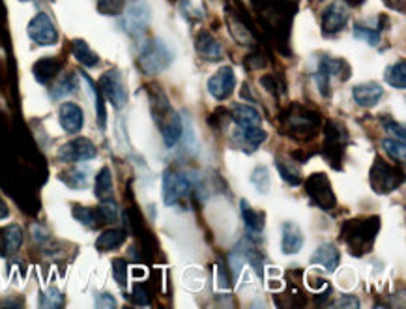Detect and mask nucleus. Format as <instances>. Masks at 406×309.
<instances>
[{"label": "nucleus", "instance_id": "obj_26", "mask_svg": "<svg viewBox=\"0 0 406 309\" xmlns=\"http://www.w3.org/2000/svg\"><path fill=\"white\" fill-rule=\"evenodd\" d=\"M72 53L75 60H77L79 64H82V66L94 67L99 64V57L88 47V43L84 40H73Z\"/></svg>", "mask_w": 406, "mask_h": 309}, {"label": "nucleus", "instance_id": "obj_43", "mask_svg": "<svg viewBox=\"0 0 406 309\" xmlns=\"http://www.w3.org/2000/svg\"><path fill=\"white\" fill-rule=\"evenodd\" d=\"M131 300H133L135 305H141V308H148L150 305V298H148V293H146V288L143 285H135L133 287V294H131Z\"/></svg>", "mask_w": 406, "mask_h": 309}, {"label": "nucleus", "instance_id": "obj_28", "mask_svg": "<svg viewBox=\"0 0 406 309\" xmlns=\"http://www.w3.org/2000/svg\"><path fill=\"white\" fill-rule=\"evenodd\" d=\"M384 79L390 87L399 88V90H405L406 88V62L397 60L395 64L386 67V73H384Z\"/></svg>", "mask_w": 406, "mask_h": 309}, {"label": "nucleus", "instance_id": "obj_30", "mask_svg": "<svg viewBox=\"0 0 406 309\" xmlns=\"http://www.w3.org/2000/svg\"><path fill=\"white\" fill-rule=\"evenodd\" d=\"M275 169H278V173L281 175V178H283L287 184L290 185L302 184V173H300V169L292 163V161L278 158V160H275Z\"/></svg>", "mask_w": 406, "mask_h": 309}, {"label": "nucleus", "instance_id": "obj_17", "mask_svg": "<svg viewBox=\"0 0 406 309\" xmlns=\"http://www.w3.org/2000/svg\"><path fill=\"white\" fill-rule=\"evenodd\" d=\"M304 247V232L296 223L285 222L281 227V251L285 255H296Z\"/></svg>", "mask_w": 406, "mask_h": 309}, {"label": "nucleus", "instance_id": "obj_11", "mask_svg": "<svg viewBox=\"0 0 406 309\" xmlns=\"http://www.w3.org/2000/svg\"><path fill=\"white\" fill-rule=\"evenodd\" d=\"M98 156V148L87 137H77L70 143L62 144L58 150V160L64 163H81V161H90Z\"/></svg>", "mask_w": 406, "mask_h": 309}, {"label": "nucleus", "instance_id": "obj_29", "mask_svg": "<svg viewBox=\"0 0 406 309\" xmlns=\"http://www.w3.org/2000/svg\"><path fill=\"white\" fill-rule=\"evenodd\" d=\"M81 75H82V79L87 81L88 88H90V92L94 94V102H96V114H98V116H96V120H98V126L102 129H105L107 128V111H105V102H103L102 92H99V88L96 87V82L88 77L87 73H81Z\"/></svg>", "mask_w": 406, "mask_h": 309}, {"label": "nucleus", "instance_id": "obj_46", "mask_svg": "<svg viewBox=\"0 0 406 309\" xmlns=\"http://www.w3.org/2000/svg\"><path fill=\"white\" fill-rule=\"evenodd\" d=\"M260 85L266 88L268 92L273 94V96H278V81H275L273 75H264V77H260Z\"/></svg>", "mask_w": 406, "mask_h": 309}, {"label": "nucleus", "instance_id": "obj_14", "mask_svg": "<svg viewBox=\"0 0 406 309\" xmlns=\"http://www.w3.org/2000/svg\"><path fill=\"white\" fill-rule=\"evenodd\" d=\"M350 17L349 6L343 0H334L322 13V31L324 34H337L346 26Z\"/></svg>", "mask_w": 406, "mask_h": 309}, {"label": "nucleus", "instance_id": "obj_3", "mask_svg": "<svg viewBox=\"0 0 406 309\" xmlns=\"http://www.w3.org/2000/svg\"><path fill=\"white\" fill-rule=\"evenodd\" d=\"M281 120H283L285 131L298 141L313 139L314 135L320 131V124H322V116L319 113L309 111L302 105L288 107V111L283 113Z\"/></svg>", "mask_w": 406, "mask_h": 309}, {"label": "nucleus", "instance_id": "obj_18", "mask_svg": "<svg viewBox=\"0 0 406 309\" xmlns=\"http://www.w3.org/2000/svg\"><path fill=\"white\" fill-rule=\"evenodd\" d=\"M309 263L313 264V266H322L326 272H335L341 263V251L334 244H322V246L311 255Z\"/></svg>", "mask_w": 406, "mask_h": 309}, {"label": "nucleus", "instance_id": "obj_10", "mask_svg": "<svg viewBox=\"0 0 406 309\" xmlns=\"http://www.w3.org/2000/svg\"><path fill=\"white\" fill-rule=\"evenodd\" d=\"M305 190L313 205H317L322 210H334L337 206V197H335L329 178L324 173H314L305 182Z\"/></svg>", "mask_w": 406, "mask_h": 309}, {"label": "nucleus", "instance_id": "obj_48", "mask_svg": "<svg viewBox=\"0 0 406 309\" xmlns=\"http://www.w3.org/2000/svg\"><path fill=\"white\" fill-rule=\"evenodd\" d=\"M8 214H10V210H8V206H6V202L0 199V219H4V217H8Z\"/></svg>", "mask_w": 406, "mask_h": 309}, {"label": "nucleus", "instance_id": "obj_39", "mask_svg": "<svg viewBox=\"0 0 406 309\" xmlns=\"http://www.w3.org/2000/svg\"><path fill=\"white\" fill-rule=\"evenodd\" d=\"M180 10L187 19L197 21L204 17V6L202 4H195L193 0H182L180 2Z\"/></svg>", "mask_w": 406, "mask_h": 309}, {"label": "nucleus", "instance_id": "obj_40", "mask_svg": "<svg viewBox=\"0 0 406 309\" xmlns=\"http://www.w3.org/2000/svg\"><path fill=\"white\" fill-rule=\"evenodd\" d=\"M113 276L114 281L120 285V287H126L128 285V263L124 259H114L113 261Z\"/></svg>", "mask_w": 406, "mask_h": 309}, {"label": "nucleus", "instance_id": "obj_16", "mask_svg": "<svg viewBox=\"0 0 406 309\" xmlns=\"http://www.w3.org/2000/svg\"><path fill=\"white\" fill-rule=\"evenodd\" d=\"M352 96H354V102L360 105V107H375L378 105V102L382 99L384 96V88L382 85L375 81H369V82H361L358 87H354L352 90Z\"/></svg>", "mask_w": 406, "mask_h": 309}, {"label": "nucleus", "instance_id": "obj_23", "mask_svg": "<svg viewBox=\"0 0 406 309\" xmlns=\"http://www.w3.org/2000/svg\"><path fill=\"white\" fill-rule=\"evenodd\" d=\"M23 246V229L17 223H11L2 231V251L6 257H11Z\"/></svg>", "mask_w": 406, "mask_h": 309}, {"label": "nucleus", "instance_id": "obj_45", "mask_svg": "<svg viewBox=\"0 0 406 309\" xmlns=\"http://www.w3.org/2000/svg\"><path fill=\"white\" fill-rule=\"evenodd\" d=\"M96 305L98 308H116V300L113 298V294L99 293L96 294Z\"/></svg>", "mask_w": 406, "mask_h": 309}, {"label": "nucleus", "instance_id": "obj_37", "mask_svg": "<svg viewBox=\"0 0 406 309\" xmlns=\"http://www.w3.org/2000/svg\"><path fill=\"white\" fill-rule=\"evenodd\" d=\"M64 305V294L58 288H47L40 296V308H62Z\"/></svg>", "mask_w": 406, "mask_h": 309}, {"label": "nucleus", "instance_id": "obj_19", "mask_svg": "<svg viewBox=\"0 0 406 309\" xmlns=\"http://www.w3.org/2000/svg\"><path fill=\"white\" fill-rule=\"evenodd\" d=\"M195 47H197V53H199V55H201V57L208 62H217L225 57L223 45L216 40V38L212 36L208 31H202L201 34L197 36Z\"/></svg>", "mask_w": 406, "mask_h": 309}, {"label": "nucleus", "instance_id": "obj_1", "mask_svg": "<svg viewBox=\"0 0 406 309\" xmlns=\"http://www.w3.org/2000/svg\"><path fill=\"white\" fill-rule=\"evenodd\" d=\"M150 105H152L154 122L155 126L160 128L165 146H167V148H172V146H176V143L182 139V134H184V120H182L180 114L172 109L169 98L161 92L160 88H154V90L150 92Z\"/></svg>", "mask_w": 406, "mask_h": 309}, {"label": "nucleus", "instance_id": "obj_2", "mask_svg": "<svg viewBox=\"0 0 406 309\" xmlns=\"http://www.w3.org/2000/svg\"><path fill=\"white\" fill-rule=\"evenodd\" d=\"M378 229H380V219L376 216L350 219L343 227L341 238L349 246L350 253H354L356 257H361L367 249H371L378 234Z\"/></svg>", "mask_w": 406, "mask_h": 309}, {"label": "nucleus", "instance_id": "obj_31", "mask_svg": "<svg viewBox=\"0 0 406 309\" xmlns=\"http://www.w3.org/2000/svg\"><path fill=\"white\" fill-rule=\"evenodd\" d=\"M77 77L73 75V73H70V75H64V77L60 79V81L55 85V87L51 88V98L53 99H64L67 98V96H72L75 90H77Z\"/></svg>", "mask_w": 406, "mask_h": 309}, {"label": "nucleus", "instance_id": "obj_25", "mask_svg": "<svg viewBox=\"0 0 406 309\" xmlns=\"http://www.w3.org/2000/svg\"><path fill=\"white\" fill-rule=\"evenodd\" d=\"M124 242H126V231H122V229H107L96 240V249L98 251H113V249H119Z\"/></svg>", "mask_w": 406, "mask_h": 309}, {"label": "nucleus", "instance_id": "obj_15", "mask_svg": "<svg viewBox=\"0 0 406 309\" xmlns=\"http://www.w3.org/2000/svg\"><path fill=\"white\" fill-rule=\"evenodd\" d=\"M58 120H60L62 129L66 134H77L84 126V113H82V109L79 107L77 103L66 102L60 105Z\"/></svg>", "mask_w": 406, "mask_h": 309}, {"label": "nucleus", "instance_id": "obj_49", "mask_svg": "<svg viewBox=\"0 0 406 309\" xmlns=\"http://www.w3.org/2000/svg\"><path fill=\"white\" fill-rule=\"evenodd\" d=\"M131 273H133V278H144V276H146V270H141V268H133V270H131Z\"/></svg>", "mask_w": 406, "mask_h": 309}, {"label": "nucleus", "instance_id": "obj_44", "mask_svg": "<svg viewBox=\"0 0 406 309\" xmlns=\"http://www.w3.org/2000/svg\"><path fill=\"white\" fill-rule=\"evenodd\" d=\"M384 128H386L388 134L393 135V139L405 141V128H402L401 124H397L395 120H388V122L384 124Z\"/></svg>", "mask_w": 406, "mask_h": 309}, {"label": "nucleus", "instance_id": "obj_9", "mask_svg": "<svg viewBox=\"0 0 406 309\" xmlns=\"http://www.w3.org/2000/svg\"><path fill=\"white\" fill-rule=\"evenodd\" d=\"M99 92L114 109H124L128 103V88L119 70H109L99 77Z\"/></svg>", "mask_w": 406, "mask_h": 309}, {"label": "nucleus", "instance_id": "obj_35", "mask_svg": "<svg viewBox=\"0 0 406 309\" xmlns=\"http://www.w3.org/2000/svg\"><path fill=\"white\" fill-rule=\"evenodd\" d=\"M240 135L247 144H251L253 148H257L264 141L268 139V134L260 126H253V128H240Z\"/></svg>", "mask_w": 406, "mask_h": 309}, {"label": "nucleus", "instance_id": "obj_33", "mask_svg": "<svg viewBox=\"0 0 406 309\" xmlns=\"http://www.w3.org/2000/svg\"><path fill=\"white\" fill-rule=\"evenodd\" d=\"M249 180H251V184L257 188L260 193H268V190H270V185H272V178H270V170H268V167H264V165H258V167H255L251 173V176H249Z\"/></svg>", "mask_w": 406, "mask_h": 309}, {"label": "nucleus", "instance_id": "obj_27", "mask_svg": "<svg viewBox=\"0 0 406 309\" xmlns=\"http://www.w3.org/2000/svg\"><path fill=\"white\" fill-rule=\"evenodd\" d=\"M60 180L72 188V190H84L88 184H90V176H88V170L79 169V167H73V169H67L64 173H60Z\"/></svg>", "mask_w": 406, "mask_h": 309}, {"label": "nucleus", "instance_id": "obj_8", "mask_svg": "<svg viewBox=\"0 0 406 309\" xmlns=\"http://www.w3.org/2000/svg\"><path fill=\"white\" fill-rule=\"evenodd\" d=\"M152 21V10L146 0H129L124 8V28L129 36H141Z\"/></svg>", "mask_w": 406, "mask_h": 309}, {"label": "nucleus", "instance_id": "obj_24", "mask_svg": "<svg viewBox=\"0 0 406 309\" xmlns=\"http://www.w3.org/2000/svg\"><path fill=\"white\" fill-rule=\"evenodd\" d=\"M113 173L109 167H102L94 182V195L98 197L99 201H105V199H113Z\"/></svg>", "mask_w": 406, "mask_h": 309}, {"label": "nucleus", "instance_id": "obj_5", "mask_svg": "<svg viewBox=\"0 0 406 309\" xmlns=\"http://www.w3.org/2000/svg\"><path fill=\"white\" fill-rule=\"evenodd\" d=\"M195 180L187 173L176 169H167L163 173V202L167 206H178L191 195Z\"/></svg>", "mask_w": 406, "mask_h": 309}, {"label": "nucleus", "instance_id": "obj_36", "mask_svg": "<svg viewBox=\"0 0 406 309\" xmlns=\"http://www.w3.org/2000/svg\"><path fill=\"white\" fill-rule=\"evenodd\" d=\"M96 210H98V217L102 223H111L119 217V206H116V202H114L113 199L102 201V205H99Z\"/></svg>", "mask_w": 406, "mask_h": 309}, {"label": "nucleus", "instance_id": "obj_41", "mask_svg": "<svg viewBox=\"0 0 406 309\" xmlns=\"http://www.w3.org/2000/svg\"><path fill=\"white\" fill-rule=\"evenodd\" d=\"M98 10L103 16H119L124 10V0H98Z\"/></svg>", "mask_w": 406, "mask_h": 309}, {"label": "nucleus", "instance_id": "obj_13", "mask_svg": "<svg viewBox=\"0 0 406 309\" xmlns=\"http://www.w3.org/2000/svg\"><path fill=\"white\" fill-rule=\"evenodd\" d=\"M234 87H236V75H234V70L231 66L219 67L217 73H214L206 85L210 96L217 102H225V99L231 98Z\"/></svg>", "mask_w": 406, "mask_h": 309}, {"label": "nucleus", "instance_id": "obj_32", "mask_svg": "<svg viewBox=\"0 0 406 309\" xmlns=\"http://www.w3.org/2000/svg\"><path fill=\"white\" fill-rule=\"evenodd\" d=\"M72 214L81 225L88 227V229H96V227L102 225L98 217V210H92V208H88V206H73Z\"/></svg>", "mask_w": 406, "mask_h": 309}, {"label": "nucleus", "instance_id": "obj_22", "mask_svg": "<svg viewBox=\"0 0 406 309\" xmlns=\"http://www.w3.org/2000/svg\"><path fill=\"white\" fill-rule=\"evenodd\" d=\"M60 70H62V62L55 57L40 58V60L32 66V73H34L36 81L41 82V85H47L51 79L57 77Z\"/></svg>", "mask_w": 406, "mask_h": 309}, {"label": "nucleus", "instance_id": "obj_34", "mask_svg": "<svg viewBox=\"0 0 406 309\" xmlns=\"http://www.w3.org/2000/svg\"><path fill=\"white\" fill-rule=\"evenodd\" d=\"M382 146L386 150V154L390 156L393 161H399V163H405V158H406V146H405V141H399V139H384L382 141Z\"/></svg>", "mask_w": 406, "mask_h": 309}, {"label": "nucleus", "instance_id": "obj_38", "mask_svg": "<svg viewBox=\"0 0 406 309\" xmlns=\"http://www.w3.org/2000/svg\"><path fill=\"white\" fill-rule=\"evenodd\" d=\"M354 36L358 38V40L369 43L371 47H376L378 43H380V32L373 31V28H369V26L354 25Z\"/></svg>", "mask_w": 406, "mask_h": 309}, {"label": "nucleus", "instance_id": "obj_7", "mask_svg": "<svg viewBox=\"0 0 406 309\" xmlns=\"http://www.w3.org/2000/svg\"><path fill=\"white\" fill-rule=\"evenodd\" d=\"M371 188L378 193V195H388L391 191H395L402 182V173L393 165L386 163L380 158H376L375 165L371 167L369 173Z\"/></svg>", "mask_w": 406, "mask_h": 309}, {"label": "nucleus", "instance_id": "obj_4", "mask_svg": "<svg viewBox=\"0 0 406 309\" xmlns=\"http://www.w3.org/2000/svg\"><path fill=\"white\" fill-rule=\"evenodd\" d=\"M175 60V51L163 40H150L144 43L139 55V67L146 75L165 72Z\"/></svg>", "mask_w": 406, "mask_h": 309}, {"label": "nucleus", "instance_id": "obj_12", "mask_svg": "<svg viewBox=\"0 0 406 309\" xmlns=\"http://www.w3.org/2000/svg\"><path fill=\"white\" fill-rule=\"evenodd\" d=\"M28 36L34 43L38 45H55L58 41V31L53 19L47 13L40 11L36 16L32 17V21L28 23Z\"/></svg>", "mask_w": 406, "mask_h": 309}, {"label": "nucleus", "instance_id": "obj_42", "mask_svg": "<svg viewBox=\"0 0 406 309\" xmlns=\"http://www.w3.org/2000/svg\"><path fill=\"white\" fill-rule=\"evenodd\" d=\"M216 288L217 291H229L231 288V276L226 273L223 264L216 266Z\"/></svg>", "mask_w": 406, "mask_h": 309}, {"label": "nucleus", "instance_id": "obj_47", "mask_svg": "<svg viewBox=\"0 0 406 309\" xmlns=\"http://www.w3.org/2000/svg\"><path fill=\"white\" fill-rule=\"evenodd\" d=\"M337 308H360V300L356 298V296H343L337 302Z\"/></svg>", "mask_w": 406, "mask_h": 309}, {"label": "nucleus", "instance_id": "obj_20", "mask_svg": "<svg viewBox=\"0 0 406 309\" xmlns=\"http://www.w3.org/2000/svg\"><path fill=\"white\" fill-rule=\"evenodd\" d=\"M231 119L238 124V128H253V126H260L263 122V114L258 109L247 103H236L232 105Z\"/></svg>", "mask_w": 406, "mask_h": 309}, {"label": "nucleus", "instance_id": "obj_6", "mask_svg": "<svg viewBox=\"0 0 406 309\" xmlns=\"http://www.w3.org/2000/svg\"><path fill=\"white\" fill-rule=\"evenodd\" d=\"M341 79V81H346L350 77V66L346 64L343 58H329V57H320L319 67H317V73H314V81H317V87H319V92L329 98L331 96V87H329V81L331 79Z\"/></svg>", "mask_w": 406, "mask_h": 309}, {"label": "nucleus", "instance_id": "obj_21", "mask_svg": "<svg viewBox=\"0 0 406 309\" xmlns=\"http://www.w3.org/2000/svg\"><path fill=\"white\" fill-rule=\"evenodd\" d=\"M240 212H242L247 232H249L251 237H257V234H260V232L264 231V225H266V222H264V219H266V214H264V212L255 210L246 199H242V202H240Z\"/></svg>", "mask_w": 406, "mask_h": 309}]
</instances>
